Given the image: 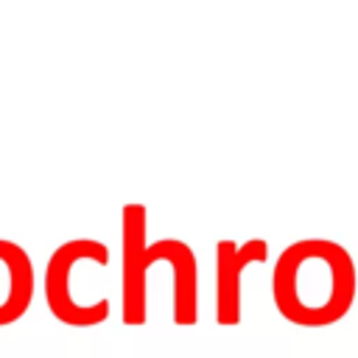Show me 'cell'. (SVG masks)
<instances>
[{"label": "cell", "instance_id": "cell-4", "mask_svg": "<svg viewBox=\"0 0 358 358\" xmlns=\"http://www.w3.org/2000/svg\"><path fill=\"white\" fill-rule=\"evenodd\" d=\"M268 260V243L263 238H249L243 243L218 241L215 243V322L238 324L241 322V277L252 263Z\"/></svg>", "mask_w": 358, "mask_h": 358}, {"label": "cell", "instance_id": "cell-5", "mask_svg": "<svg viewBox=\"0 0 358 358\" xmlns=\"http://www.w3.org/2000/svg\"><path fill=\"white\" fill-rule=\"evenodd\" d=\"M34 296V268L22 246L0 241V324L17 322Z\"/></svg>", "mask_w": 358, "mask_h": 358}, {"label": "cell", "instance_id": "cell-2", "mask_svg": "<svg viewBox=\"0 0 358 358\" xmlns=\"http://www.w3.org/2000/svg\"><path fill=\"white\" fill-rule=\"evenodd\" d=\"M123 238V322L143 324L148 319V268L159 260L171 263V294H173V322L193 324L199 319V263L193 249L182 238L145 241L148 213L143 204L129 201L120 213Z\"/></svg>", "mask_w": 358, "mask_h": 358}, {"label": "cell", "instance_id": "cell-1", "mask_svg": "<svg viewBox=\"0 0 358 358\" xmlns=\"http://www.w3.org/2000/svg\"><path fill=\"white\" fill-rule=\"evenodd\" d=\"M358 291L355 260L338 241L302 238L288 243L271 268V299L282 319L299 327L341 322Z\"/></svg>", "mask_w": 358, "mask_h": 358}, {"label": "cell", "instance_id": "cell-3", "mask_svg": "<svg viewBox=\"0 0 358 358\" xmlns=\"http://www.w3.org/2000/svg\"><path fill=\"white\" fill-rule=\"evenodd\" d=\"M101 252H109L106 243H101L95 238H76V241L62 243L50 255L48 271H45V299H48L50 313L59 322L76 324V327H90V324H98L109 316V299L106 296L92 308H81L73 296V268L84 257L101 255Z\"/></svg>", "mask_w": 358, "mask_h": 358}]
</instances>
